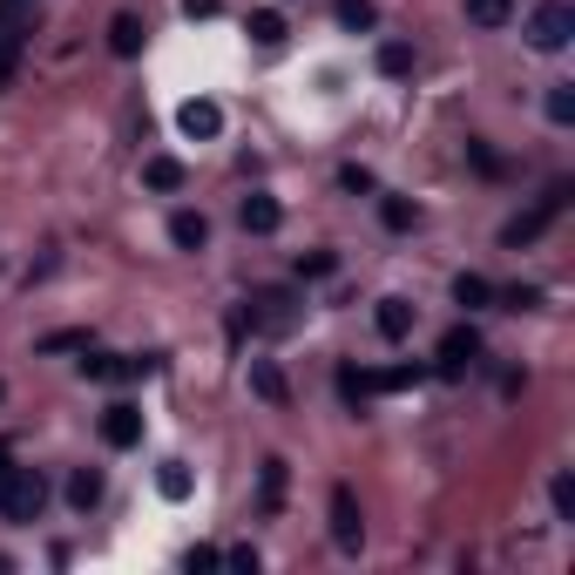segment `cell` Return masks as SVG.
<instances>
[{
  "instance_id": "obj_1",
  "label": "cell",
  "mask_w": 575,
  "mask_h": 575,
  "mask_svg": "<svg viewBox=\"0 0 575 575\" xmlns=\"http://www.w3.org/2000/svg\"><path fill=\"white\" fill-rule=\"evenodd\" d=\"M48 508V481L34 468H14V460H0V515L8 521H34Z\"/></svg>"
},
{
  "instance_id": "obj_2",
  "label": "cell",
  "mask_w": 575,
  "mask_h": 575,
  "mask_svg": "<svg viewBox=\"0 0 575 575\" xmlns=\"http://www.w3.org/2000/svg\"><path fill=\"white\" fill-rule=\"evenodd\" d=\"M528 48L534 55H562L568 42H575V8H568V0H542V8H534L528 14Z\"/></svg>"
},
{
  "instance_id": "obj_3",
  "label": "cell",
  "mask_w": 575,
  "mask_h": 575,
  "mask_svg": "<svg viewBox=\"0 0 575 575\" xmlns=\"http://www.w3.org/2000/svg\"><path fill=\"white\" fill-rule=\"evenodd\" d=\"M298 312H304V298H298L291 285H264V291H251V325H257V332H291Z\"/></svg>"
},
{
  "instance_id": "obj_4",
  "label": "cell",
  "mask_w": 575,
  "mask_h": 575,
  "mask_svg": "<svg viewBox=\"0 0 575 575\" xmlns=\"http://www.w3.org/2000/svg\"><path fill=\"white\" fill-rule=\"evenodd\" d=\"M562 204H568V183H555V189H549V197H542V204H534V210H521V217H508V223H502V244H508V251H521V244H534V238H542V230H549V223L562 217Z\"/></svg>"
},
{
  "instance_id": "obj_5",
  "label": "cell",
  "mask_w": 575,
  "mask_h": 575,
  "mask_svg": "<svg viewBox=\"0 0 575 575\" xmlns=\"http://www.w3.org/2000/svg\"><path fill=\"white\" fill-rule=\"evenodd\" d=\"M359 542H366L359 494H353V487H332V549H338V555H359Z\"/></svg>"
},
{
  "instance_id": "obj_6",
  "label": "cell",
  "mask_w": 575,
  "mask_h": 575,
  "mask_svg": "<svg viewBox=\"0 0 575 575\" xmlns=\"http://www.w3.org/2000/svg\"><path fill=\"white\" fill-rule=\"evenodd\" d=\"M176 129H183L189 142H217V136H223V108L204 102V95H189V102L176 108Z\"/></svg>"
},
{
  "instance_id": "obj_7",
  "label": "cell",
  "mask_w": 575,
  "mask_h": 575,
  "mask_svg": "<svg viewBox=\"0 0 575 575\" xmlns=\"http://www.w3.org/2000/svg\"><path fill=\"white\" fill-rule=\"evenodd\" d=\"M474 359H481V332H474V325H453V332L440 338V379H460Z\"/></svg>"
},
{
  "instance_id": "obj_8",
  "label": "cell",
  "mask_w": 575,
  "mask_h": 575,
  "mask_svg": "<svg viewBox=\"0 0 575 575\" xmlns=\"http://www.w3.org/2000/svg\"><path fill=\"white\" fill-rule=\"evenodd\" d=\"M238 223L251 230V238H272V230L285 223V204L272 197V189H251V197L238 204Z\"/></svg>"
},
{
  "instance_id": "obj_9",
  "label": "cell",
  "mask_w": 575,
  "mask_h": 575,
  "mask_svg": "<svg viewBox=\"0 0 575 575\" xmlns=\"http://www.w3.org/2000/svg\"><path fill=\"white\" fill-rule=\"evenodd\" d=\"M102 440H108V447H136V440H142V413H136L129 400H115V406L102 413Z\"/></svg>"
},
{
  "instance_id": "obj_10",
  "label": "cell",
  "mask_w": 575,
  "mask_h": 575,
  "mask_svg": "<svg viewBox=\"0 0 575 575\" xmlns=\"http://www.w3.org/2000/svg\"><path fill=\"white\" fill-rule=\"evenodd\" d=\"M170 244H176V251H204V244H210V217H204V210H176V217H170Z\"/></svg>"
},
{
  "instance_id": "obj_11",
  "label": "cell",
  "mask_w": 575,
  "mask_h": 575,
  "mask_svg": "<svg viewBox=\"0 0 575 575\" xmlns=\"http://www.w3.org/2000/svg\"><path fill=\"white\" fill-rule=\"evenodd\" d=\"M278 508H285V460L272 453L257 468V515H278Z\"/></svg>"
},
{
  "instance_id": "obj_12",
  "label": "cell",
  "mask_w": 575,
  "mask_h": 575,
  "mask_svg": "<svg viewBox=\"0 0 575 575\" xmlns=\"http://www.w3.org/2000/svg\"><path fill=\"white\" fill-rule=\"evenodd\" d=\"M251 393H257L264 406H285V400H291V387H285V372H278L272 359H251Z\"/></svg>"
},
{
  "instance_id": "obj_13",
  "label": "cell",
  "mask_w": 575,
  "mask_h": 575,
  "mask_svg": "<svg viewBox=\"0 0 575 575\" xmlns=\"http://www.w3.org/2000/svg\"><path fill=\"white\" fill-rule=\"evenodd\" d=\"M142 34H149L142 14H115V21H108V55H123V61L142 55Z\"/></svg>"
},
{
  "instance_id": "obj_14",
  "label": "cell",
  "mask_w": 575,
  "mask_h": 575,
  "mask_svg": "<svg viewBox=\"0 0 575 575\" xmlns=\"http://www.w3.org/2000/svg\"><path fill=\"white\" fill-rule=\"evenodd\" d=\"M372 325H379V338H406V332H413V304H406V298H379Z\"/></svg>"
},
{
  "instance_id": "obj_15",
  "label": "cell",
  "mask_w": 575,
  "mask_h": 575,
  "mask_svg": "<svg viewBox=\"0 0 575 575\" xmlns=\"http://www.w3.org/2000/svg\"><path fill=\"white\" fill-rule=\"evenodd\" d=\"M95 502H102V468H74V474H68V508L89 515Z\"/></svg>"
},
{
  "instance_id": "obj_16",
  "label": "cell",
  "mask_w": 575,
  "mask_h": 575,
  "mask_svg": "<svg viewBox=\"0 0 575 575\" xmlns=\"http://www.w3.org/2000/svg\"><path fill=\"white\" fill-rule=\"evenodd\" d=\"M244 34H251L257 48H278V42H285V14H278V8H257V14L244 21Z\"/></svg>"
},
{
  "instance_id": "obj_17",
  "label": "cell",
  "mask_w": 575,
  "mask_h": 575,
  "mask_svg": "<svg viewBox=\"0 0 575 575\" xmlns=\"http://www.w3.org/2000/svg\"><path fill=\"white\" fill-rule=\"evenodd\" d=\"M453 304H468V312H481V304H494V285L481 272H460L453 278Z\"/></svg>"
},
{
  "instance_id": "obj_18",
  "label": "cell",
  "mask_w": 575,
  "mask_h": 575,
  "mask_svg": "<svg viewBox=\"0 0 575 575\" xmlns=\"http://www.w3.org/2000/svg\"><path fill=\"white\" fill-rule=\"evenodd\" d=\"M183 176H189V170H183L176 157H149V163H142V183H149V189H183Z\"/></svg>"
},
{
  "instance_id": "obj_19",
  "label": "cell",
  "mask_w": 575,
  "mask_h": 575,
  "mask_svg": "<svg viewBox=\"0 0 575 575\" xmlns=\"http://www.w3.org/2000/svg\"><path fill=\"white\" fill-rule=\"evenodd\" d=\"M338 27H353V34H372L379 27V8H372V0H338Z\"/></svg>"
},
{
  "instance_id": "obj_20",
  "label": "cell",
  "mask_w": 575,
  "mask_h": 575,
  "mask_svg": "<svg viewBox=\"0 0 575 575\" xmlns=\"http://www.w3.org/2000/svg\"><path fill=\"white\" fill-rule=\"evenodd\" d=\"M468 21L474 27H508L515 21V0H468Z\"/></svg>"
},
{
  "instance_id": "obj_21",
  "label": "cell",
  "mask_w": 575,
  "mask_h": 575,
  "mask_svg": "<svg viewBox=\"0 0 575 575\" xmlns=\"http://www.w3.org/2000/svg\"><path fill=\"white\" fill-rule=\"evenodd\" d=\"M372 61H379V74H393V82H400V74H413V48H406V42H379Z\"/></svg>"
},
{
  "instance_id": "obj_22",
  "label": "cell",
  "mask_w": 575,
  "mask_h": 575,
  "mask_svg": "<svg viewBox=\"0 0 575 575\" xmlns=\"http://www.w3.org/2000/svg\"><path fill=\"white\" fill-rule=\"evenodd\" d=\"M34 8H42V0H0V34H27Z\"/></svg>"
},
{
  "instance_id": "obj_23",
  "label": "cell",
  "mask_w": 575,
  "mask_h": 575,
  "mask_svg": "<svg viewBox=\"0 0 575 575\" xmlns=\"http://www.w3.org/2000/svg\"><path fill=\"white\" fill-rule=\"evenodd\" d=\"M157 487H163V502H183V494H189V468H183V460H163Z\"/></svg>"
},
{
  "instance_id": "obj_24",
  "label": "cell",
  "mask_w": 575,
  "mask_h": 575,
  "mask_svg": "<svg viewBox=\"0 0 575 575\" xmlns=\"http://www.w3.org/2000/svg\"><path fill=\"white\" fill-rule=\"evenodd\" d=\"M379 223H387V230H413V223H419V210H413L406 197H379Z\"/></svg>"
},
{
  "instance_id": "obj_25",
  "label": "cell",
  "mask_w": 575,
  "mask_h": 575,
  "mask_svg": "<svg viewBox=\"0 0 575 575\" xmlns=\"http://www.w3.org/2000/svg\"><path fill=\"white\" fill-rule=\"evenodd\" d=\"M21 48H27V34H0V89L14 82V68H21Z\"/></svg>"
},
{
  "instance_id": "obj_26",
  "label": "cell",
  "mask_w": 575,
  "mask_h": 575,
  "mask_svg": "<svg viewBox=\"0 0 575 575\" xmlns=\"http://www.w3.org/2000/svg\"><path fill=\"white\" fill-rule=\"evenodd\" d=\"M542 108H549V123H562V129H568V123H575V89H568V82H562V89H549V102H542Z\"/></svg>"
},
{
  "instance_id": "obj_27",
  "label": "cell",
  "mask_w": 575,
  "mask_h": 575,
  "mask_svg": "<svg viewBox=\"0 0 575 575\" xmlns=\"http://www.w3.org/2000/svg\"><path fill=\"white\" fill-rule=\"evenodd\" d=\"M42 353H89V332H48Z\"/></svg>"
},
{
  "instance_id": "obj_28",
  "label": "cell",
  "mask_w": 575,
  "mask_h": 575,
  "mask_svg": "<svg viewBox=\"0 0 575 575\" xmlns=\"http://www.w3.org/2000/svg\"><path fill=\"white\" fill-rule=\"evenodd\" d=\"M549 502H555V515H562V521H575V481H568V474H555Z\"/></svg>"
},
{
  "instance_id": "obj_29",
  "label": "cell",
  "mask_w": 575,
  "mask_h": 575,
  "mask_svg": "<svg viewBox=\"0 0 575 575\" xmlns=\"http://www.w3.org/2000/svg\"><path fill=\"white\" fill-rule=\"evenodd\" d=\"M338 272V257L332 251H312V257H298V278H332Z\"/></svg>"
},
{
  "instance_id": "obj_30",
  "label": "cell",
  "mask_w": 575,
  "mask_h": 575,
  "mask_svg": "<svg viewBox=\"0 0 575 575\" xmlns=\"http://www.w3.org/2000/svg\"><path fill=\"white\" fill-rule=\"evenodd\" d=\"M494 298H502L508 312H528V304H542V291H534V285H508V291H494Z\"/></svg>"
},
{
  "instance_id": "obj_31",
  "label": "cell",
  "mask_w": 575,
  "mask_h": 575,
  "mask_svg": "<svg viewBox=\"0 0 575 575\" xmlns=\"http://www.w3.org/2000/svg\"><path fill=\"white\" fill-rule=\"evenodd\" d=\"M223 568H238V575H257V549L238 542V549H223Z\"/></svg>"
},
{
  "instance_id": "obj_32",
  "label": "cell",
  "mask_w": 575,
  "mask_h": 575,
  "mask_svg": "<svg viewBox=\"0 0 575 575\" xmlns=\"http://www.w3.org/2000/svg\"><path fill=\"white\" fill-rule=\"evenodd\" d=\"M468 157H474V170H481V176H502V157H494L487 142H468Z\"/></svg>"
},
{
  "instance_id": "obj_33",
  "label": "cell",
  "mask_w": 575,
  "mask_h": 575,
  "mask_svg": "<svg viewBox=\"0 0 575 575\" xmlns=\"http://www.w3.org/2000/svg\"><path fill=\"white\" fill-rule=\"evenodd\" d=\"M338 189H359V197H366V189H372V170H359V163H345V170H338Z\"/></svg>"
},
{
  "instance_id": "obj_34",
  "label": "cell",
  "mask_w": 575,
  "mask_h": 575,
  "mask_svg": "<svg viewBox=\"0 0 575 575\" xmlns=\"http://www.w3.org/2000/svg\"><path fill=\"white\" fill-rule=\"evenodd\" d=\"M217 8H223V0H183V14H189V21H217Z\"/></svg>"
},
{
  "instance_id": "obj_35",
  "label": "cell",
  "mask_w": 575,
  "mask_h": 575,
  "mask_svg": "<svg viewBox=\"0 0 575 575\" xmlns=\"http://www.w3.org/2000/svg\"><path fill=\"white\" fill-rule=\"evenodd\" d=\"M8 568H14V562H8V555H0V575H8Z\"/></svg>"
},
{
  "instance_id": "obj_36",
  "label": "cell",
  "mask_w": 575,
  "mask_h": 575,
  "mask_svg": "<svg viewBox=\"0 0 575 575\" xmlns=\"http://www.w3.org/2000/svg\"><path fill=\"white\" fill-rule=\"evenodd\" d=\"M0 460H8V440H0Z\"/></svg>"
},
{
  "instance_id": "obj_37",
  "label": "cell",
  "mask_w": 575,
  "mask_h": 575,
  "mask_svg": "<svg viewBox=\"0 0 575 575\" xmlns=\"http://www.w3.org/2000/svg\"><path fill=\"white\" fill-rule=\"evenodd\" d=\"M0 400H8V387H0Z\"/></svg>"
}]
</instances>
